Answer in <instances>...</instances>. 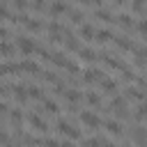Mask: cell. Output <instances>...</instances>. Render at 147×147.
<instances>
[{"label": "cell", "instance_id": "obj_22", "mask_svg": "<svg viewBox=\"0 0 147 147\" xmlns=\"http://www.w3.org/2000/svg\"><path fill=\"white\" fill-rule=\"evenodd\" d=\"M101 142H103V138H87V140H83V147H101Z\"/></svg>", "mask_w": 147, "mask_h": 147}, {"label": "cell", "instance_id": "obj_4", "mask_svg": "<svg viewBox=\"0 0 147 147\" xmlns=\"http://www.w3.org/2000/svg\"><path fill=\"white\" fill-rule=\"evenodd\" d=\"M106 76H103V71L101 69H85L83 71V80L85 83H94V80H103Z\"/></svg>", "mask_w": 147, "mask_h": 147}, {"label": "cell", "instance_id": "obj_37", "mask_svg": "<svg viewBox=\"0 0 147 147\" xmlns=\"http://www.w3.org/2000/svg\"><path fill=\"white\" fill-rule=\"evenodd\" d=\"M14 5H16L18 9H25V0H14Z\"/></svg>", "mask_w": 147, "mask_h": 147}, {"label": "cell", "instance_id": "obj_33", "mask_svg": "<svg viewBox=\"0 0 147 147\" xmlns=\"http://www.w3.org/2000/svg\"><path fill=\"white\" fill-rule=\"evenodd\" d=\"M7 34H9V30H7L5 25H0V41H5V39H7Z\"/></svg>", "mask_w": 147, "mask_h": 147}, {"label": "cell", "instance_id": "obj_14", "mask_svg": "<svg viewBox=\"0 0 147 147\" xmlns=\"http://www.w3.org/2000/svg\"><path fill=\"white\" fill-rule=\"evenodd\" d=\"M78 55H80V60H83V62H92V60L96 57V53H94L92 48H80V51H78Z\"/></svg>", "mask_w": 147, "mask_h": 147}, {"label": "cell", "instance_id": "obj_7", "mask_svg": "<svg viewBox=\"0 0 147 147\" xmlns=\"http://www.w3.org/2000/svg\"><path fill=\"white\" fill-rule=\"evenodd\" d=\"M28 122H30V126H32L34 131H48V124H46L39 115H28Z\"/></svg>", "mask_w": 147, "mask_h": 147}, {"label": "cell", "instance_id": "obj_11", "mask_svg": "<svg viewBox=\"0 0 147 147\" xmlns=\"http://www.w3.org/2000/svg\"><path fill=\"white\" fill-rule=\"evenodd\" d=\"M99 44H108L110 39H113V32L110 30H96V37H94Z\"/></svg>", "mask_w": 147, "mask_h": 147}, {"label": "cell", "instance_id": "obj_9", "mask_svg": "<svg viewBox=\"0 0 147 147\" xmlns=\"http://www.w3.org/2000/svg\"><path fill=\"white\" fill-rule=\"evenodd\" d=\"M18 67H21V71H28V74H39V64H37V62H32V60H23Z\"/></svg>", "mask_w": 147, "mask_h": 147}, {"label": "cell", "instance_id": "obj_35", "mask_svg": "<svg viewBox=\"0 0 147 147\" xmlns=\"http://www.w3.org/2000/svg\"><path fill=\"white\" fill-rule=\"evenodd\" d=\"M32 7H34L37 11H41V9H44V0H34V2H32Z\"/></svg>", "mask_w": 147, "mask_h": 147}, {"label": "cell", "instance_id": "obj_41", "mask_svg": "<svg viewBox=\"0 0 147 147\" xmlns=\"http://www.w3.org/2000/svg\"><path fill=\"white\" fill-rule=\"evenodd\" d=\"M115 5H124V0H115Z\"/></svg>", "mask_w": 147, "mask_h": 147}, {"label": "cell", "instance_id": "obj_29", "mask_svg": "<svg viewBox=\"0 0 147 147\" xmlns=\"http://www.w3.org/2000/svg\"><path fill=\"white\" fill-rule=\"evenodd\" d=\"M44 80H48V83H55V85L60 83V80H57V76H55L53 71H46V74H44Z\"/></svg>", "mask_w": 147, "mask_h": 147}, {"label": "cell", "instance_id": "obj_30", "mask_svg": "<svg viewBox=\"0 0 147 147\" xmlns=\"http://www.w3.org/2000/svg\"><path fill=\"white\" fill-rule=\"evenodd\" d=\"M21 119H23L21 110H18V108H16V110H11V122H14V124H21Z\"/></svg>", "mask_w": 147, "mask_h": 147}, {"label": "cell", "instance_id": "obj_8", "mask_svg": "<svg viewBox=\"0 0 147 147\" xmlns=\"http://www.w3.org/2000/svg\"><path fill=\"white\" fill-rule=\"evenodd\" d=\"M106 131H108L110 136H122V124H119L117 119H108V122H106Z\"/></svg>", "mask_w": 147, "mask_h": 147}, {"label": "cell", "instance_id": "obj_10", "mask_svg": "<svg viewBox=\"0 0 147 147\" xmlns=\"http://www.w3.org/2000/svg\"><path fill=\"white\" fill-rule=\"evenodd\" d=\"M67 9H69V7H67V2H64V0H55V2L51 5V11H53L55 16H57V14H64Z\"/></svg>", "mask_w": 147, "mask_h": 147}, {"label": "cell", "instance_id": "obj_12", "mask_svg": "<svg viewBox=\"0 0 147 147\" xmlns=\"http://www.w3.org/2000/svg\"><path fill=\"white\" fill-rule=\"evenodd\" d=\"M115 44H117L122 51H133V41L126 39V37H115Z\"/></svg>", "mask_w": 147, "mask_h": 147}, {"label": "cell", "instance_id": "obj_25", "mask_svg": "<svg viewBox=\"0 0 147 147\" xmlns=\"http://www.w3.org/2000/svg\"><path fill=\"white\" fill-rule=\"evenodd\" d=\"M131 9H133L136 14H142V11H145V0H133V2H131Z\"/></svg>", "mask_w": 147, "mask_h": 147}, {"label": "cell", "instance_id": "obj_6", "mask_svg": "<svg viewBox=\"0 0 147 147\" xmlns=\"http://www.w3.org/2000/svg\"><path fill=\"white\" fill-rule=\"evenodd\" d=\"M131 138H133V142H136V145H140V147H145V145H147V131H145L142 126H136V129H133V133H131Z\"/></svg>", "mask_w": 147, "mask_h": 147}, {"label": "cell", "instance_id": "obj_5", "mask_svg": "<svg viewBox=\"0 0 147 147\" xmlns=\"http://www.w3.org/2000/svg\"><path fill=\"white\" fill-rule=\"evenodd\" d=\"M78 34H80V39H94L96 37V30H94V25L92 23H80V30H78Z\"/></svg>", "mask_w": 147, "mask_h": 147}, {"label": "cell", "instance_id": "obj_16", "mask_svg": "<svg viewBox=\"0 0 147 147\" xmlns=\"http://www.w3.org/2000/svg\"><path fill=\"white\" fill-rule=\"evenodd\" d=\"M28 96H30V99H41V101H44L41 87H34V85H30V87H28Z\"/></svg>", "mask_w": 147, "mask_h": 147}, {"label": "cell", "instance_id": "obj_36", "mask_svg": "<svg viewBox=\"0 0 147 147\" xmlns=\"http://www.w3.org/2000/svg\"><path fill=\"white\" fill-rule=\"evenodd\" d=\"M0 145H7V133L0 129Z\"/></svg>", "mask_w": 147, "mask_h": 147}, {"label": "cell", "instance_id": "obj_38", "mask_svg": "<svg viewBox=\"0 0 147 147\" xmlns=\"http://www.w3.org/2000/svg\"><path fill=\"white\" fill-rule=\"evenodd\" d=\"M101 147H117V145H115V142H108V140H103V142H101Z\"/></svg>", "mask_w": 147, "mask_h": 147}, {"label": "cell", "instance_id": "obj_15", "mask_svg": "<svg viewBox=\"0 0 147 147\" xmlns=\"http://www.w3.org/2000/svg\"><path fill=\"white\" fill-rule=\"evenodd\" d=\"M101 87H103L106 92H110V94H115V90H117V83H115L113 78H103V80H101Z\"/></svg>", "mask_w": 147, "mask_h": 147}, {"label": "cell", "instance_id": "obj_31", "mask_svg": "<svg viewBox=\"0 0 147 147\" xmlns=\"http://www.w3.org/2000/svg\"><path fill=\"white\" fill-rule=\"evenodd\" d=\"M145 117H147V106H140L136 113V119H145Z\"/></svg>", "mask_w": 147, "mask_h": 147}, {"label": "cell", "instance_id": "obj_18", "mask_svg": "<svg viewBox=\"0 0 147 147\" xmlns=\"http://www.w3.org/2000/svg\"><path fill=\"white\" fill-rule=\"evenodd\" d=\"M96 18L103 21V23H108V21H113V14L108 9H96Z\"/></svg>", "mask_w": 147, "mask_h": 147}, {"label": "cell", "instance_id": "obj_26", "mask_svg": "<svg viewBox=\"0 0 147 147\" xmlns=\"http://www.w3.org/2000/svg\"><path fill=\"white\" fill-rule=\"evenodd\" d=\"M69 18H71L74 23H80V21H83V11H80V9H76V11H69Z\"/></svg>", "mask_w": 147, "mask_h": 147}, {"label": "cell", "instance_id": "obj_28", "mask_svg": "<svg viewBox=\"0 0 147 147\" xmlns=\"http://www.w3.org/2000/svg\"><path fill=\"white\" fill-rule=\"evenodd\" d=\"M136 28H138V32H140V34H145V37H147V18L138 21V25H136Z\"/></svg>", "mask_w": 147, "mask_h": 147}, {"label": "cell", "instance_id": "obj_34", "mask_svg": "<svg viewBox=\"0 0 147 147\" xmlns=\"http://www.w3.org/2000/svg\"><path fill=\"white\" fill-rule=\"evenodd\" d=\"M0 18H9V9L5 5H0Z\"/></svg>", "mask_w": 147, "mask_h": 147}, {"label": "cell", "instance_id": "obj_40", "mask_svg": "<svg viewBox=\"0 0 147 147\" xmlns=\"http://www.w3.org/2000/svg\"><path fill=\"white\" fill-rule=\"evenodd\" d=\"M5 110H7V103H5V101H0V115H2Z\"/></svg>", "mask_w": 147, "mask_h": 147}, {"label": "cell", "instance_id": "obj_27", "mask_svg": "<svg viewBox=\"0 0 147 147\" xmlns=\"http://www.w3.org/2000/svg\"><path fill=\"white\" fill-rule=\"evenodd\" d=\"M44 106H46V110H51V113H57V103H55V101H51V99H44Z\"/></svg>", "mask_w": 147, "mask_h": 147}, {"label": "cell", "instance_id": "obj_21", "mask_svg": "<svg viewBox=\"0 0 147 147\" xmlns=\"http://www.w3.org/2000/svg\"><path fill=\"white\" fill-rule=\"evenodd\" d=\"M117 23H119L122 28H131V23H133V21H131V16H129V14H119V16H117Z\"/></svg>", "mask_w": 147, "mask_h": 147}, {"label": "cell", "instance_id": "obj_20", "mask_svg": "<svg viewBox=\"0 0 147 147\" xmlns=\"http://www.w3.org/2000/svg\"><path fill=\"white\" fill-rule=\"evenodd\" d=\"M11 53H14V46H9L7 41H0V55L2 57H9Z\"/></svg>", "mask_w": 147, "mask_h": 147}, {"label": "cell", "instance_id": "obj_32", "mask_svg": "<svg viewBox=\"0 0 147 147\" xmlns=\"http://www.w3.org/2000/svg\"><path fill=\"white\" fill-rule=\"evenodd\" d=\"M41 145H46V147H60V142H57V140H53V138H44V140H41Z\"/></svg>", "mask_w": 147, "mask_h": 147}, {"label": "cell", "instance_id": "obj_1", "mask_svg": "<svg viewBox=\"0 0 147 147\" xmlns=\"http://www.w3.org/2000/svg\"><path fill=\"white\" fill-rule=\"evenodd\" d=\"M57 129H60V133H64L69 140H78V138H80V131H78L74 124L64 122V119H60V122H57Z\"/></svg>", "mask_w": 147, "mask_h": 147}, {"label": "cell", "instance_id": "obj_13", "mask_svg": "<svg viewBox=\"0 0 147 147\" xmlns=\"http://www.w3.org/2000/svg\"><path fill=\"white\" fill-rule=\"evenodd\" d=\"M30 32H39L41 30V21H37V18H25V23H23Z\"/></svg>", "mask_w": 147, "mask_h": 147}, {"label": "cell", "instance_id": "obj_24", "mask_svg": "<svg viewBox=\"0 0 147 147\" xmlns=\"http://www.w3.org/2000/svg\"><path fill=\"white\" fill-rule=\"evenodd\" d=\"M110 106L113 108H126V101H124V96H113V101H110Z\"/></svg>", "mask_w": 147, "mask_h": 147}, {"label": "cell", "instance_id": "obj_17", "mask_svg": "<svg viewBox=\"0 0 147 147\" xmlns=\"http://www.w3.org/2000/svg\"><path fill=\"white\" fill-rule=\"evenodd\" d=\"M85 101H87L90 106H99V103H101V96H99L96 92H87V94H85Z\"/></svg>", "mask_w": 147, "mask_h": 147}, {"label": "cell", "instance_id": "obj_19", "mask_svg": "<svg viewBox=\"0 0 147 147\" xmlns=\"http://www.w3.org/2000/svg\"><path fill=\"white\" fill-rule=\"evenodd\" d=\"M126 96H131V99H136V101H142L145 94H142L138 87H129V90H126Z\"/></svg>", "mask_w": 147, "mask_h": 147}, {"label": "cell", "instance_id": "obj_39", "mask_svg": "<svg viewBox=\"0 0 147 147\" xmlns=\"http://www.w3.org/2000/svg\"><path fill=\"white\" fill-rule=\"evenodd\" d=\"M60 147H76V145H74V140H67V142H62Z\"/></svg>", "mask_w": 147, "mask_h": 147}, {"label": "cell", "instance_id": "obj_3", "mask_svg": "<svg viewBox=\"0 0 147 147\" xmlns=\"http://www.w3.org/2000/svg\"><path fill=\"white\" fill-rule=\"evenodd\" d=\"M18 51L23 55H32V53H37V44L30 37H18Z\"/></svg>", "mask_w": 147, "mask_h": 147}, {"label": "cell", "instance_id": "obj_23", "mask_svg": "<svg viewBox=\"0 0 147 147\" xmlns=\"http://www.w3.org/2000/svg\"><path fill=\"white\" fill-rule=\"evenodd\" d=\"M64 96H67L69 101H78V99H80L83 94H80L78 90H64Z\"/></svg>", "mask_w": 147, "mask_h": 147}, {"label": "cell", "instance_id": "obj_2", "mask_svg": "<svg viewBox=\"0 0 147 147\" xmlns=\"http://www.w3.org/2000/svg\"><path fill=\"white\" fill-rule=\"evenodd\" d=\"M80 122H83L87 129H99V126H101L99 115H94L92 110H83V113H80Z\"/></svg>", "mask_w": 147, "mask_h": 147}]
</instances>
